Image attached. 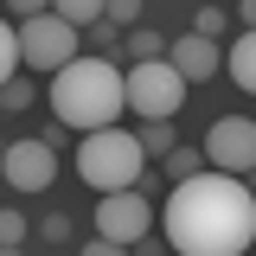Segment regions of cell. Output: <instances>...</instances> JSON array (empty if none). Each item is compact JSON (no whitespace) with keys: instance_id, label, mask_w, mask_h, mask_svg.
<instances>
[{"instance_id":"obj_1","label":"cell","mask_w":256,"mask_h":256,"mask_svg":"<svg viewBox=\"0 0 256 256\" xmlns=\"http://www.w3.org/2000/svg\"><path fill=\"white\" fill-rule=\"evenodd\" d=\"M160 237L173 244V256H244L256 244V192L205 166L198 180L166 186Z\"/></svg>"},{"instance_id":"obj_2","label":"cell","mask_w":256,"mask_h":256,"mask_svg":"<svg viewBox=\"0 0 256 256\" xmlns=\"http://www.w3.org/2000/svg\"><path fill=\"white\" fill-rule=\"evenodd\" d=\"M52 109L64 128L96 134V128H116V116L128 109V70H116L109 58H77L70 70L52 77Z\"/></svg>"},{"instance_id":"obj_3","label":"cell","mask_w":256,"mask_h":256,"mask_svg":"<svg viewBox=\"0 0 256 256\" xmlns=\"http://www.w3.org/2000/svg\"><path fill=\"white\" fill-rule=\"evenodd\" d=\"M141 173H148V154H141V141L128 128H96V134H84L77 180L90 192H128V186H141Z\"/></svg>"},{"instance_id":"obj_4","label":"cell","mask_w":256,"mask_h":256,"mask_svg":"<svg viewBox=\"0 0 256 256\" xmlns=\"http://www.w3.org/2000/svg\"><path fill=\"white\" fill-rule=\"evenodd\" d=\"M20 32V58H26V70H45V77H58V70H70V64L84 58V32L64 26L58 13H38V20H26Z\"/></svg>"},{"instance_id":"obj_5","label":"cell","mask_w":256,"mask_h":256,"mask_svg":"<svg viewBox=\"0 0 256 256\" xmlns=\"http://www.w3.org/2000/svg\"><path fill=\"white\" fill-rule=\"evenodd\" d=\"M180 102H186V77L166 58L160 64H128V109H134L141 122H173Z\"/></svg>"},{"instance_id":"obj_6","label":"cell","mask_w":256,"mask_h":256,"mask_svg":"<svg viewBox=\"0 0 256 256\" xmlns=\"http://www.w3.org/2000/svg\"><path fill=\"white\" fill-rule=\"evenodd\" d=\"M96 237L134 250L141 237H154V198L134 192V186H128V192H102V205H96Z\"/></svg>"},{"instance_id":"obj_7","label":"cell","mask_w":256,"mask_h":256,"mask_svg":"<svg viewBox=\"0 0 256 256\" xmlns=\"http://www.w3.org/2000/svg\"><path fill=\"white\" fill-rule=\"evenodd\" d=\"M205 160H212V173L250 180L256 173V122L250 116H218L212 134H205Z\"/></svg>"},{"instance_id":"obj_8","label":"cell","mask_w":256,"mask_h":256,"mask_svg":"<svg viewBox=\"0 0 256 256\" xmlns=\"http://www.w3.org/2000/svg\"><path fill=\"white\" fill-rule=\"evenodd\" d=\"M52 180H58V148L45 134H26L6 148V186L13 192H45Z\"/></svg>"},{"instance_id":"obj_9","label":"cell","mask_w":256,"mask_h":256,"mask_svg":"<svg viewBox=\"0 0 256 256\" xmlns=\"http://www.w3.org/2000/svg\"><path fill=\"white\" fill-rule=\"evenodd\" d=\"M166 64H173V70H180L186 84H205V77H212V70L224 64V52L212 45V38H198V32H186L180 45H166Z\"/></svg>"},{"instance_id":"obj_10","label":"cell","mask_w":256,"mask_h":256,"mask_svg":"<svg viewBox=\"0 0 256 256\" xmlns=\"http://www.w3.org/2000/svg\"><path fill=\"white\" fill-rule=\"evenodd\" d=\"M224 64H230L237 90H244V96H256V32H237V45L224 52Z\"/></svg>"},{"instance_id":"obj_11","label":"cell","mask_w":256,"mask_h":256,"mask_svg":"<svg viewBox=\"0 0 256 256\" xmlns=\"http://www.w3.org/2000/svg\"><path fill=\"white\" fill-rule=\"evenodd\" d=\"M122 58H128V64H160V58H166V38H160L154 26H134V32L122 38Z\"/></svg>"},{"instance_id":"obj_12","label":"cell","mask_w":256,"mask_h":256,"mask_svg":"<svg viewBox=\"0 0 256 256\" xmlns=\"http://www.w3.org/2000/svg\"><path fill=\"white\" fill-rule=\"evenodd\" d=\"M64 26H77V32H90V26H102V13H109V0H58L52 6Z\"/></svg>"},{"instance_id":"obj_13","label":"cell","mask_w":256,"mask_h":256,"mask_svg":"<svg viewBox=\"0 0 256 256\" xmlns=\"http://www.w3.org/2000/svg\"><path fill=\"white\" fill-rule=\"evenodd\" d=\"M134 141H141V154L166 160L173 148H180V128H173V122H141V128H134Z\"/></svg>"},{"instance_id":"obj_14","label":"cell","mask_w":256,"mask_h":256,"mask_svg":"<svg viewBox=\"0 0 256 256\" xmlns=\"http://www.w3.org/2000/svg\"><path fill=\"white\" fill-rule=\"evenodd\" d=\"M122 38H128V32H116L109 20H102V26L84 32V58H109V64H116V58H122Z\"/></svg>"},{"instance_id":"obj_15","label":"cell","mask_w":256,"mask_h":256,"mask_svg":"<svg viewBox=\"0 0 256 256\" xmlns=\"http://www.w3.org/2000/svg\"><path fill=\"white\" fill-rule=\"evenodd\" d=\"M205 166H212V160H205V148H173V154H166V180L180 186V180H198Z\"/></svg>"},{"instance_id":"obj_16","label":"cell","mask_w":256,"mask_h":256,"mask_svg":"<svg viewBox=\"0 0 256 256\" xmlns=\"http://www.w3.org/2000/svg\"><path fill=\"white\" fill-rule=\"evenodd\" d=\"M102 20H109L116 32H134V26H141V6H134V0H109V13H102Z\"/></svg>"},{"instance_id":"obj_17","label":"cell","mask_w":256,"mask_h":256,"mask_svg":"<svg viewBox=\"0 0 256 256\" xmlns=\"http://www.w3.org/2000/svg\"><path fill=\"white\" fill-rule=\"evenodd\" d=\"M230 26V20H224L218 6H198V20H192V32H198V38H212V45H218V32Z\"/></svg>"},{"instance_id":"obj_18","label":"cell","mask_w":256,"mask_h":256,"mask_svg":"<svg viewBox=\"0 0 256 256\" xmlns=\"http://www.w3.org/2000/svg\"><path fill=\"white\" fill-rule=\"evenodd\" d=\"M38 237H45V244H64V237H70V218H64V212H52V218L38 224Z\"/></svg>"},{"instance_id":"obj_19","label":"cell","mask_w":256,"mask_h":256,"mask_svg":"<svg viewBox=\"0 0 256 256\" xmlns=\"http://www.w3.org/2000/svg\"><path fill=\"white\" fill-rule=\"evenodd\" d=\"M26 237V218L20 212H0V244H20Z\"/></svg>"},{"instance_id":"obj_20","label":"cell","mask_w":256,"mask_h":256,"mask_svg":"<svg viewBox=\"0 0 256 256\" xmlns=\"http://www.w3.org/2000/svg\"><path fill=\"white\" fill-rule=\"evenodd\" d=\"M32 102V77H13V84H6V109H26Z\"/></svg>"},{"instance_id":"obj_21","label":"cell","mask_w":256,"mask_h":256,"mask_svg":"<svg viewBox=\"0 0 256 256\" xmlns=\"http://www.w3.org/2000/svg\"><path fill=\"white\" fill-rule=\"evenodd\" d=\"M77 256H128V250H122V244H109V237H96V244H84Z\"/></svg>"},{"instance_id":"obj_22","label":"cell","mask_w":256,"mask_h":256,"mask_svg":"<svg viewBox=\"0 0 256 256\" xmlns=\"http://www.w3.org/2000/svg\"><path fill=\"white\" fill-rule=\"evenodd\" d=\"M166 250H173L166 237H141V244H134V256H166Z\"/></svg>"},{"instance_id":"obj_23","label":"cell","mask_w":256,"mask_h":256,"mask_svg":"<svg viewBox=\"0 0 256 256\" xmlns=\"http://www.w3.org/2000/svg\"><path fill=\"white\" fill-rule=\"evenodd\" d=\"M237 20H244V32H256V0H244V13H237Z\"/></svg>"},{"instance_id":"obj_24","label":"cell","mask_w":256,"mask_h":256,"mask_svg":"<svg viewBox=\"0 0 256 256\" xmlns=\"http://www.w3.org/2000/svg\"><path fill=\"white\" fill-rule=\"evenodd\" d=\"M0 256H26V250H20V244H6V250H0Z\"/></svg>"},{"instance_id":"obj_25","label":"cell","mask_w":256,"mask_h":256,"mask_svg":"<svg viewBox=\"0 0 256 256\" xmlns=\"http://www.w3.org/2000/svg\"><path fill=\"white\" fill-rule=\"evenodd\" d=\"M244 186H250V192H256V173H250V180H244Z\"/></svg>"}]
</instances>
